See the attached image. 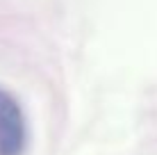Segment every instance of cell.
Returning <instances> with one entry per match:
<instances>
[{
	"label": "cell",
	"mask_w": 157,
	"mask_h": 155,
	"mask_svg": "<svg viewBox=\"0 0 157 155\" xmlns=\"http://www.w3.org/2000/svg\"><path fill=\"white\" fill-rule=\"evenodd\" d=\"M28 141L25 116L18 100L0 89V155H23Z\"/></svg>",
	"instance_id": "cell-1"
}]
</instances>
